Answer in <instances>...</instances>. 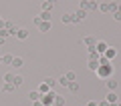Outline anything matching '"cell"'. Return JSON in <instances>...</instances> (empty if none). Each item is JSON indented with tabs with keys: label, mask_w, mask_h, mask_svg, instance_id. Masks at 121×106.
<instances>
[{
	"label": "cell",
	"mask_w": 121,
	"mask_h": 106,
	"mask_svg": "<svg viewBox=\"0 0 121 106\" xmlns=\"http://www.w3.org/2000/svg\"><path fill=\"white\" fill-rule=\"evenodd\" d=\"M67 88H69V92H79V82H77V80H75V82H69Z\"/></svg>",
	"instance_id": "obj_15"
},
{
	"label": "cell",
	"mask_w": 121,
	"mask_h": 106,
	"mask_svg": "<svg viewBox=\"0 0 121 106\" xmlns=\"http://www.w3.org/2000/svg\"><path fill=\"white\" fill-rule=\"evenodd\" d=\"M103 56H105V58L109 60V62H111V60H113V58L117 56V50H115V48H111V46H109L107 50H105V54H103Z\"/></svg>",
	"instance_id": "obj_8"
},
{
	"label": "cell",
	"mask_w": 121,
	"mask_h": 106,
	"mask_svg": "<svg viewBox=\"0 0 121 106\" xmlns=\"http://www.w3.org/2000/svg\"><path fill=\"white\" fill-rule=\"evenodd\" d=\"M105 86H107L109 92H115V88H117V80H115V78H107V80H105Z\"/></svg>",
	"instance_id": "obj_6"
},
{
	"label": "cell",
	"mask_w": 121,
	"mask_h": 106,
	"mask_svg": "<svg viewBox=\"0 0 121 106\" xmlns=\"http://www.w3.org/2000/svg\"><path fill=\"white\" fill-rule=\"evenodd\" d=\"M2 78H4V84H12V82H14V74H4V76H2Z\"/></svg>",
	"instance_id": "obj_24"
},
{
	"label": "cell",
	"mask_w": 121,
	"mask_h": 106,
	"mask_svg": "<svg viewBox=\"0 0 121 106\" xmlns=\"http://www.w3.org/2000/svg\"><path fill=\"white\" fill-rule=\"evenodd\" d=\"M107 48H109V46H107V42H103V40H97V44H95V50H97V54H99V56H103Z\"/></svg>",
	"instance_id": "obj_4"
},
{
	"label": "cell",
	"mask_w": 121,
	"mask_h": 106,
	"mask_svg": "<svg viewBox=\"0 0 121 106\" xmlns=\"http://www.w3.org/2000/svg\"><path fill=\"white\" fill-rule=\"evenodd\" d=\"M52 6H55V4H52L51 0H47V2H43V12H51V10H52Z\"/></svg>",
	"instance_id": "obj_17"
},
{
	"label": "cell",
	"mask_w": 121,
	"mask_h": 106,
	"mask_svg": "<svg viewBox=\"0 0 121 106\" xmlns=\"http://www.w3.org/2000/svg\"><path fill=\"white\" fill-rule=\"evenodd\" d=\"M97 76L99 78H113V64H99L97 68Z\"/></svg>",
	"instance_id": "obj_1"
},
{
	"label": "cell",
	"mask_w": 121,
	"mask_h": 106,
	"mask_svg": "<svg viewBox=\"0 0 121 106\" xmlns=\"http://www.w3.org/2000/svg\"><path fill=\"white\" fill-rule=\"evenodd\" d=\"M113 18H115V20H119V22H121V10H117V12H113Z\"/></svg>",
	"instance_id": "obj_29"
},
{
	"label": "cell",
	"mask_w": 121,
	"mask_h": 106,
	"mask_svg": "<svg viewBox=\"0 0 121 106\" xmlns=\"http://www.w3.org/2000/svg\"><path fill=\"white\" fill-rule=\"evenodd\" d=\"M97 8H99L97 2H87V0L81 2V10H85V12H87V10H97Z\"/></svg>",
	"instance_id": "obj_3"
},
{
	"label": "cell",
	"mask_w": 121,
	"mask_h": 106,
	"mask_svg": "<svg viewBox=\"0 0 121 106\" xmlns=\"http://www.w3.org/2000/svg\"><path fill=\"white\" fill-rule=\"evenodd\" d=\"M51 26H52V22H51V20L40 22V24H39V30H40V32H48V30H51Z\"/></svg>",
	"instance_id": "obj_10"
},
{
	"label": "cell",
	"mask_w": 121,
	"mask_h": 106,
	"mask_svg": "<svg viewBox=\"0 0 121 106\" xmlns=\"http://www.w3.org/2000/svg\"><path fill=\"white\" fill-rule=\"evenodd\" d=\"M0 22H2V18H0Z\"/></svg>",
	"instance_id": "obj_35"
},
{
	"label": "cell",
	"mask_w": 121,
	"mask_h": 106,
	"mask_svg": "<svg viewBox=\"0 0 121 106\" xmlns=\"http://www.w3.org/2000/svg\"><path fill=\"white\" fill-rule=\"evenodd\" d=\"M63 76L67 78V82H75V80H77V74H75L73 70H69V72H67V74H63Z\"/></svg>",
	"instance_id": "obj_14"
},
{
	"label": "cell",
	"mask_w": 121,
	"mask_h": 106,
	"mask_svg": "<svg viewBox=\"0 0 121 106\" xmlns=\"http://www.w3.org/2000/svg\"><path fill=\"white\" fill-rule=\"evenodd\" d=\"M105 100H107L109 104H117V102H119V100H117V94H115V92H109V94H107V98H105Z\"/></svg>",
	"instance_id": "obj_12"
},
{
	"label": "cell",
	"mask_w": 121,
	"mask_h": 106,
	"mask_svg": "<svg viewBox=\"0 0 121 106\" xmlns=\"http://www.w3.org/2000/svg\"><path fill=\"white\" fill-rule=\"evenodd\" d=\"M83 44H85L87 48H91V46H95V44H97V40L93 38V36H85V38H83Z\"/></svg>",
	"instance_id": "obj_9"
},
{
	"label": "cell",
	"mask_w": 121,
	"mask_h": 106,
	"mask_svg": "<svg viewBox=\"0 0 121 106\" xmlns=\"http://www.w3.org/2000/svg\"><path fill=\"white\" fill-rule=\"evenodd\" d=\"M2 90H4V92H14L16 88H14V84H4V86H2Z\"/></svg>",
	"instance_id": "obj_26"
},
{
	"label": "cell",
	"mask_w": 121,
	"mask_h": 106,
	"mask_svg": "<svg viewBox=\"0 0 121 106\" xmlns=\"http://www.w3.org/2000/svg\"><path fill=\"white\" fill-rule=\"evenodd\" d=\"M55 106H65V96H55Z\"/></svg>",
	"instance_id": "obj_22"
},
{
	"label": "cell",
	"mask_w": 121,
	"mask_h": 106,
	"mask_svg": "<svg viewBox=\"0 0 121 106\" xmlns=\"http://www.w3.org/2000/svg\"><path fill=\"white\" fill-rule=\"evenodd\" d=\"M0 64H2V56H0Z\"/></svg>",
	"instance_id": "obj_33"
},
{
	"label": "cell",
	"mask_w": 121,
	"mask_h": 106,
	"mask_svg": "<svg viewBox=\"0 0 121 106\" xmlns=\"http://www.w3.org/2000/svg\"><path fill=\"white\" fill-rule=\"evenodd\" d=\"M22 82H24V78H22V76H18V74H14V82H12V84H14V88L22 86Z\"/></svg>",
	"instance_id": "obj_18"
},
{
	"label": "cell",
	"mask_w": 121,
	"mask_h": 106,
	"mask_svg": "<svg viewBox=\"0 0 121 106\" xmlns=\"http://www.w3.org/2000/svg\"><path fill=\"white\" fill-rule=\"evenodd\" d=\"M87 106H97V102H95V100H91V102H89Z\"/></svg>",
	"instance_id": "obj_31"
},
{
	"label": "cell",
	"mask_w": 121,
	"mask_h": 106,
	"mask_svg": "<svg viewBox=\"0 0 121 106\" xmlns=\"http://www.w3.org/2000/svg\"><path fill=\"white\" fill-rule=\"evenodd\" d=\"M12 60H14L12 54H4L2 56V64H10V66H12Z\"/></svg>",
	"instance_id": "obj_19"
},
{
	"label": "cell",
	"mask_w": 121,
	"mask_h": 106,
	"mask_svg": "<svg viewBox=\"0 0 121 106\" xmlns=\"http://www.w3.org/2000/svg\"><path fill=\"white\" fill-rule=\"evenodd\" d=\"M55 96H56L55 90H48V94L40 96V102H43V106H55Z\"/></svg>",
	"instance_id": "obj_2"
},
{
	"label": "cell",
	"mask_w": 121,
	"mask_h": 106,
	"mask_svg": "<svg viewBox=\"0 0 121 106\" xmlns=\"http://www.w3.org/2000/svg\"><path fill=\"white\" fill-rule=\"evenodd\" d=\"M12 66H14V68H22V66H24V60H22L20 56H14V60H12Z\"/></svg>",
	"instance_id": "obj_11"
},
{
	"label": "cell",
	"mask_w": 121,
	"mask_h": 106,
	"mask_svg": "<svg viewBox=\"0 0 121 106\" xmlns=\"http://www.w3.org/2000/svg\"><path fill=\"white\" fill-rule=\"evenodd\" d=\"M99 10H101V12H111V8H109V2H103V4H99Z\"/></svg>",
	"instance_id": "obj_25"
},
{
	"label": "cell",
	"mask_w": 121,
	"mask_h": 106,
	"mask_svg": "<svg viewBox=\"0 0 121 106\" xmlns=\"http://www.w3.org/2000/svg\"><path fill=\"white\" fill-rule=\"evenodd\" d=\"M14 36H16L18 40H26V38H28V30H26V28H18Z\"/></svg>",
	"instance_id": "obj_7"
},
{
	"label": "cell",
	"mask_w": 121,
	"mask_h": 106,
	"mask_svg": "<svg viewBox=\"0 0 121 106\" xmlns=\"http://www.w3.org/2000/svg\"><path fill=\"white\" fill-rule=\"evenodd\" d=\"M60 22H63V24H71V22H73V14H63V16H60Z\"/></svg>",
	"instance_id": "obj_13"
},
{
	"label": "cell",
	"mask_w": 121,
	"mask_h": 106,
	"mask_svg": "<svg viewBox=\"0 0 121 106\" xmlns=\"http://www.w3.org/2000/svg\"><path fill=\"white\" fill-rule=\"evenodd\" d=\"M48 90H51V88H48V86L44 84V82H43V84L39 86V94H40V96H44V94H48Z\"/></svg>",
	"instance_id": "obj_20"
},
{
	"label": "cell",
	"mask_w": 121,
	"mask_h": 106,
	"mask_svg": "<svg viewBox=\"0 0 121 106\" xmlns=\"http://www.w3.org/2000/svg\"><path fill=\"white\" fill-rule=\"evenodd\" d=\"M85 16H87L85 10H81V8L75 10V12H73V22H83V20H85Z\"/></svg>",
	"instance_id": "obj_5"
},
{
	"label": "cell",
	"mask_w": 121,
	"mask_h": 106,
	"mask_svg": "<svg viewBox=\"0 0 121 106\" xmlns=\"http://www.w3.org/2000/svg\"><path fill=\"white\" fill-rule=\"evenodd\" d=\"M8 36H10V32H8V30H6V28H2V30H0V38H8Z\"/></svg>",
	"instance_id": "obj_27"
},
{
	"label": "cell",
	"mask_w": 121,
	"mask_h": 106,
	"mask_svg": "<svg viewBox=\"0 0 121 106\" xmlns=\"http://www.w3.org/2000/svg\"><path fill=\"white\" fill-rule=\"evenodd\" d=\"M56 82H59V84H63V86H67V84H69V82H67V78H65V76H60V78H59V80H56Z\"/></svg>",
	"instance_id": "obj_28"
},
{
	"label": "cell",
	"mask_w": 121,
	"mask_h": 106,
	"mask_svg": "<svg viewBox=\"0 0 121 106\" xmlns=\"http://www.w3.org/2000/svg\"><path fill=\"white\" fill-rule=\"evenodd\" d=\"M87 66H89V70L97 72V68H99V62H97V60H89V64H87Z\"/></svg>",
	"instance_id": "obj_21"
},
{
	"label": "cell",
	"mask_w": 121,
	"mask_h": 106,
	"mask_svg": "<svg viewBox=\"0 0 121 106\" xmlns=\"http://www.w3.org/2000/svg\"><path fill=\"white\" fill-rule=\"evenodd\" d=\"M43 82H44V84H47V86H48V88H51V90H52V86L56 84V80H55V78H51V76H48V78H44Z\"/></svg>",
	"instance_id": "obj_23"
},
{
	"label": "cell",
	"mask_w": 121,
	"mask_h": 106,
	"mask_svg": "<svg viewBox=\"0 0 121 106\" xmlns=\"http://www.w3.org/2000/svg\"><path fill=\"white\" fill-rule=\"evenodd\" d=\"M2 44H4V38H0V46H2Z\"/></svg>",
	"instance_id": "obj_32"
},
{
	"label": "cell",
	"mask_w": 121,
	"mask_h": 106,
	"mask_svg": "<svg viewBox=\"0 0 121 106\" xmlns=\"http://www.w3.org/2000/svg\"><path fill=\"white\" fill-rule=\"evenodd\" d=\"M117 106H121V102H119V104H117Z\"/></svg>",
	"instance_id": "obj_34"
},
{
	"label": "cell",
	"mask_w": 121,
	"mask_h": 106,
	"mask_svg": "<svg viewBox=\"0 0 121 106\" xmlns=\"http://www.w3.org/2000/svg\"><path fill=\"white\" fill-rule=\"evenodd\" d=\"M119 10H121V6H119Z\"/></svg>",
	"instance_id": "obj_36"
},
{
	"label": "cell",
	"mask_w": 121,
	"mask_h": 106,
	"mask_svg": "<svg viewBox=\"0 0 121 106\" xmlns=\"http://www.w3.org/2000/svg\"><path fill=\"white\" fill-rule=\"evenodd\" d=\"M30 102H36V100H40V94H39V90H30Z\"/></svg>",
	"instance_id": "obj_16"
},
{
	"label": "cell",
	"mask_w": 121,
	"mask_h": 106,
	"mask_svg": "<svg viewBox=\"0 0 121 106\" xmlns=\"http://www.w3.org/2000/svg\"><path fill=\"white\" fill-rule=\"evenodd\" d=\"M32 106H43V102H40V100H36V102H32Z\"/></svg>",
	"instance_id": "obj_30"
}]
</instances>
